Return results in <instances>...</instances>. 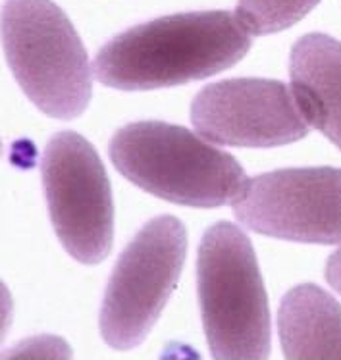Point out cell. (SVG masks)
Wrapping results in <instances>:
<instances>
[{"label": "cell", "mask_w": 341, "mask_h": 360, "mask_svg": "<svg viewBox=\"0 0 341 360\" xmlns=\"http://www.w3.org/2000/svg\"><path fill=\"white\" fill-rule=\"evenodd\" d=\"M291 91L304 120L341 150V41L311 33L293 44Z\"/></svg>", "instance_id": "9"}, {"label": "cell", "mask_w": 341, "mask_h": 360, "mask_svg": "<svg viewBox=\"0 0 341 360\" xmlns=\"http://www.w3.org/2000/svg\"><path fill=\"white\" fill-rule=\"evenodd\" d=\"M2 44L8 66L46 116L74 120L93 93L89 58L64 10L52 0H6Z\"/></svg>", "instance_id": "4"}, {"label": "cell", "mask_w": 341, "mask_h": 360, "mask_svg": "<svg viewBox=\"0 0 341 360\" xmlns=\"http://www.w3.org/2000/svg\"><path fill=\"white\" fill-rule=\"evenodd\" d=\"M278 331L288 359H341V304L312 283L285 293Z\"/></svg>", "instance_id": "10"}, {"label": "cell", "mask_w": 341, "mask_h": 360, "mask_svg": "<svg viewBox=\"0 0 341 360\" xmlns=\"http://www.w3.org/2000/svg\"><path fill=\"white\" fill-rule=\"evenodd\" d=\"M41 172L62 247L82 264L103 262L114 241V202L97 150L79 133L60 131L46 145Z\"/></svg>", "instance_id": "6"}, {"label": "cell", "mask_w": 341, "mask_h": 360, "mask_svg": "<svg viewBox=\"0 0 341 360\" xmlns=\"http://www.w3.org/2000/svg\"><path fill=\"white\" fill-rule=\"evenodd\" d=\"M187 255V233L174 216H158L139 229L120 255L101 309L106 345L129 351L141 345L162 314Z\"/></svg>", "instance_id": "5"}, {"label": "cell", "mask_w": 341, "mask_h": 360, "mask_svg": "<svg viewBox=\"0 0 341 360\" xmlns=\"http://www.w3.org/2000/svg\"><path fill=\"white\" fill-rule=\"evenodd\" d=\"M260 236L341 245V168H290L252 177L233 202Z\"/></svg>", "instance_id": "7"}, {"label": "cell", "mask_w": 341, "mask_h": 360, "mask_svg": "<svg viewBox=\"0 0 341 360\" xmlns=\"http://www.w3.org/2000/svg\"><path fill=\"white\" fill-rule=\"evenodd\" d=\"M251 37L226 10L166 15L135 25L104 44L95 75L106 87L150 91L216 75L238 64Z\"/></svg>", "instance_id": "1"}, {"label": "cell", "mask_w": 341, "mask_h": 360, "mask_svg": "<svg viewBox=\"0 0 341 360\" xmlns=\"http://www.w3.org/2000/svg\"><path fill=\"white\" fill-rule=\"evenodd\" d=\"M108 153L131 184L176 205L216 208L236 202L249 181L226 150L164 122L124 125L112 137Z\"/></svg>", "instance_id": "2"}, {"label": "cell", "mask_w": 341, "mask_h": 360, "mask_svg": "<svg viewBox=\"0 0 341 360\" xmlns=\"http://www.w3.org/2000/svg\"><path fill=\"white\" fill-rule=\"evenodd\" d=\"M67 359L70 351L60 339H30L23 347H15L8 353V359Z\"/></svg>", "instance_id": "12"}, {"label": "cell", "mask_w": 341, "mask_h": 360, "mask_svg": "<svg viewBox=\"0 0 341 360\" xmlns=\"http://www.w3.org/2000/svg\"><path fill=\"white\" fill-rule=\"evenodd\" d=\"M200 316L210 354L262 360L270 354V309L249 237L230 221L207 229L197 258Z\"/></svg>", "instance_id": "3"}, {"label": "cell", "mask_w": 341, "mask_h": 360, "mask_svg": "<svg viewBox=\"0 0 341 360\" xmlns=\"http://www.w3.org/2000/svg\"><path fill=\"white\" fill-rule=\"evenodd\" d=\"M320 0H239L236 18L251 35H272L301 22Z\"/></svg>", "instance_id": "11"}, {"label": "cell", "mask_w": 341, "mask_h": 360, "mask_svg": "<svg viewBox=\"0 0 341 360\" xmlns=\"http://www.w3.org/2000/svg\"><path fill=\"white\" fill-rule=\"evenodd\" d=\"M191 122L200 137L230 147H280L307 137L309 122L285 83L230 79L195 96Z\"/></svg>", "instance_id": "8"}, {"label": "cell", "mask_w": 341, "mask_h": 360, "mask_svg": "<svg viewBox=\"0 0 341 360\" xmlns=\"http://www.w3.org/2000/svg\"><path fill=\"white\" fill-rule=\"evenodd\" d=\"M324 274H326L328 283L341 295V249L335 250L334 255L328 258Z\"/></svg>", "instance_id": "13"}]
</instances>
